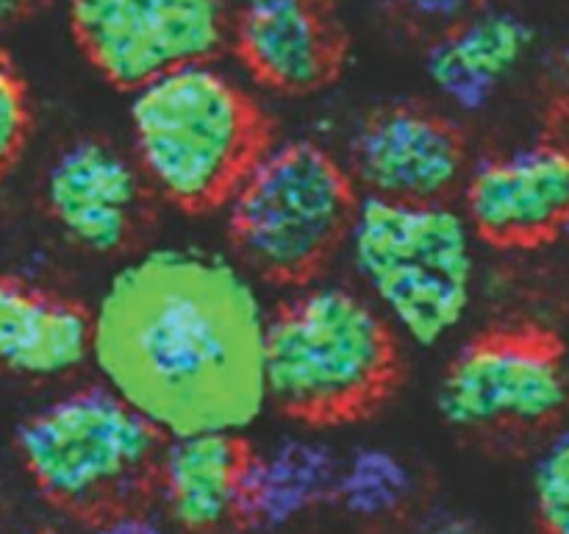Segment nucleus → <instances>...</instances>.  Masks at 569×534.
I'll return each instance as SVG.
<instances>
[{
	"mask_svg": "<svg viewBox=\"0 0 569 534\" xmlns=\"http://www.w3.org/2000/svg\"><path fill=\"white\" fill-rule=\"evenodd\" d=\"M348 170L367 195L445 204L467 178V145L448 117L420 106L372 111L350 137Z\"/></svg>",
	"mask_w": 569,
	"mask_h": 534,
	"instance_id": "1a4fd4ad",
	"label": "nucleus"
},
{
	"mask_svg": "<svg viewBox=\"0 0 569 534\" xmlns=\"http://www.w3.org/2000/svg\"><path fill=\"white\" fill-rule=\"evenodd\" d=\"M531 501L545 534H569V428L539 451L531 471Z\"/></svg>",
	"mask_w": 569,
	"mask_h": 534,
	"instance_id": "a211bd4d",
	"label": "nucleus"
},
{
	"mask_svg": "<svg viewBox=\"0 0 569 534\" xmlns=\"http://www.w3.org/2000/svg\"><path fill=\"white\" fill-rule=\"evenodd\" d=\"M248 462L250 448L242 434L167 437L153 476L164 521L187 534H214L228 523H239Z\"/></svg>",
	"mask_w": 569,
	"mask_h": 534,
	"instance_id": "ddd939ff",
	"label": "nucleus"
},
{
	"mask_svg": "<svg viewBox=\"0 0 569 534\" xmlns=\"http://www.w3.org/2000/svg\"><path fill=\"white\" fill-rule=\"evenodd\" d=\"M67 9L89 65L131 92L176 67L211 61L231 26L226 0H67Z\"/></svg>",
	"mask_w": 569,
	"mask_h": 534,
	"instance_id": "6e6552de",
	"label": "nucleus"
},
{
	"mask_svg": "<svg viewBox=\"0 0 569 534\" xmlns=\"http://www.w3.org/2000/svg\"><path fill=\"white\" fill-rule=\"evenodd\" d=\"M415 471L383 445H365L339 465L333 501L356 521H389L415 498Z\"/></svg>",
	"mask_w": 569,
	"mask_h": 534,
	"instance_id": "f3484780",
	"label": "nucleus"
},
{
	"mask_svg": "<svg viewBox=\"0 0 569 534\" xmlns=\"http://www.w3.org/2000/svg\"><path fill=\"white\" fill-rule=\"evenodd\" d=\"M48 3L50 0H0V26L22 20V17L33 14V11H39Z\"/></svg>",
	"mask_w": 569,
	"mask_h": 534,
	"instance_id": "b1692460",
	"label": "nucleus"
},
{
	"mask_svg": "<svg viewBox=\"0 0 569 534\" xmlns=\"http://www.w3.org/2000/svg\"><path fill=\"white\" fill-rule=\"evenodd\" d=\"M131 131L142 176L192 215L228 206L272 145L256 100L211 61L133 89Z\"/></svg>",
	"mask_w": 569,
	"mask_h": 534,
	"instance_id": "7ed1b4c3",
	"label": "nucleus"
},
{
	"mask_svg": "<svg viewBox=\"0 0 569 534\" xmlns=\"http://www.w3.org/2000/svg\"><path fill=\"white\" fill-rule=\"evenodd\" d=\"M44 204L72 243L92 254H114L137 228L142 178L111 145L78 139L50 165Z\"/></svg>",
	"mask_w": 569,
	"mask_h": 534,
	"instance_id": "f8f14e48",
	"label": "nucleus"
},
{
	"mask_svg": "<svg viewBox=\"0 0 569 534\" xmlns=\"http://www.w3.org/2000/svg\"><path fill=\"white\" fill-rule=\"evenodd\" d=\"M359 204L331 150L311 139L272 142L228 200V239L248 273L306 284L348 243Z\"/></svg>",
	"mask_w": 569,
	"mask_h": 534,
	"instance_id": "20e7f679",
	"label": "nucleus"
},
{
	"mask_svg": "<svg viewBox=\"0 0 569 534\" xmlns=\"http://www.w3.org/2000/svg\"><path fill=\"white\" fill-rule=\"evenodd\" d=\"M31 134V103L20 70L0 44V176L17 165Z\"/></svg>",
	"mask_w": 569,
	"mask_h": 534,
	"instance_id": "6ab92c4d",
	"label": "nucleus"
},
{
	"mask_svg": "<svg viewBox=\"0 0 569 534\" xmlns=\"http://www.w3.org/2000/svg\"><path fill=\"white\" fill-rule=\"evenodd\" d=\"M361 281L411 343H442L472 304L476 250L467 217L445 204L365 195L350 228Z\"/></svg>",
	"mask_w": 569,
	"mask_h": 534,
	"instance_id": "39448f33",
	"label": "nucleus"
},
{
	"mask_svg": "<svg viewBox=\"0 0 569 534\" xmlns=\"http://www.w3.org/2000/svg\"><path fill=\"white\" fill-rule=\"evenodd\" d=\"M92 359V315L72 300L0 276V365L28 378H53Z\"/></svg>",
	"mask_w": 569,
	"mask_h": 534,
	"instance_id": "2eb2a0df",
	"label": "nucleus"
},
{
	"mask_svg": "<svg viewBox=\"0 0 569 534\" xmlns=\"http://www.w3.org/2000/svg\"><path fill=\"white\" fill-rule=\"evenodd\" d=\"M569 370L559 337L537 326H503L459 348L439 378L437 409L456 428L539 426L561 415Z\"/></svg>",
	"mask_w": 569,
	"mask_h": 534,
	"instance_id": "0eeeda50",
	"label": "nucleus"
},
{
	"mask_svg": "<svg viewBox=\"0 0 569 534\" xmlns=\"http://www.w3.org/2000/svg\"><path fill=\"white\" fill-rule=\"evenodd\" d=\"M92 534H172V526L164 515H150L139 506H122L109 515H100Z\"/></svg>",
	"mask_w": 569,
	"mask_h": 534,
	"instance_id": "aec40b11",
	"label": "nucleus"
},
{
	"mask_svg": "<svg viewBox=\"0 0 569 534\" xmlns=\"http://www.w3.org/2000/svg\"><path fill=\"white\" fill-rule=\"evenodd\" d=\"M0 534H14V528H11L3 517H0Z\"/></svg>",
	"mask_w": 569,
	"mask_h": 534,
	"instance_id": "393cba45",
	"label": "nucleus"
},
{
	"mask_svg": "<svg viewBox=\"0 0 569 534\" xmlns=\"http://www.w3.org/2000/svg\"><path fill=\"white\" fill-rule=\"evenodd\" d=\"M342 459L317 437H283L264 451H250L242 484L239 523L256 534L283 532L333 501Z\"/></svg>",
	"mask_w": 569,
	"mask_h": 534,
	"instance_id": "dca6fc26",
	"label": "nucleus"
},
{
	"mask_svg": "<svg viewBox=\"0 0 569 534\" xmlns=\"http://www.w3.org/2000/svg\"><path fill=\"white\" fill-rule=\"evenodd\" d=\"M264 332L259 293L237 261L153 248L106 284L92 362L164 437L242 434L267 406Z\"/></svg>",
	"mask_w": 569,
	"mask_h": 534,
	"instance_id": "f257e3e1",
	"label": "nucleus"
},
{
	"mask_svg": "<svg viewBox=\"0 0 569 534\" xmlns=\"http://www.w3.org/2000/svg\"><path fill=\"white\" fill-rule=\"evenodd\" d=\"M561 237H565L567 243H569V217H567V226H565V234H561Z\"/></svg>",
	"mask_w": 569,
	"mask_h": 534,
	"instance_id": "a878e982",
	"label": "nucleus"
},
{
	"mask_svg": "<svg viewBox=\"0 0 569 534\" xmlns=\"http://www.w3.org/2000/svg\"><path fill=\"white\" fill-rule=\"evenodd\" d=\"M415 20L453 28L476 14L478 0H398Z\"/></svg>",
	"mask_w": 569,
	"mask_h": 534,
	"instance_id": "412c9836",
	"label": "nucleus"
},
{
	"mask_svg": "<svg viewBox=\"0 0 569 534\" xmlns=\"http://www.w3.org/2000/svg\"><path fill=\"white\" fill-rule=\"evenodd\" d=\"M400 382L383 312L345 287H306L267 315V404L309 426L359 421Z\"/></svg>",
	"mask_w": 569,
	"mask_h": 534,
	"instance_id": "f03ea898",
	"label": "nucleus"
},
{
	"mask_svg": "<svg viewBox=\"0 0 569 534\" xmlns=\"http://www.w3.org/2000/svg\"><path fill=\"white\" fill-rule=\"evenodd\" d=\"M533 42L537 31L526 17L509 9L476 11L428 48L426 76L450 106L478 115L520 70Z\"/></svg>",
	"mask_w": 569,
	"mask_h": 534,
	"instance_id": "4468645a",
	"label": "nucleus"
},
{
	"mask_svg": "<svg viewBox=\"0 0 569 534\" xmlns=\"http://www.w3.org/2000/svg\"><path fill=\"white\" fill-rule=\"evenodd\" d=\"M164 434L111 387H81L44 404L17 428V456L56 506L100 515L133 506L153 487Z\"/></svg>",
	"mask_w": 569,
	"mask_h": 534,
	"instance_id": "423d86ee",
	"label": "nucleus"
},
{
	"mask_svg": "<svg viewBox=\"0 0 569 534\" xmlns=\"http://www.w3.org/2000/svg\"><path fill=\"white\" fill-rule=\"evenodd\" d=\"M409 534H483V528L472 517L459 515V512L437 510L420 517Z\"/></svg>",
	"mask_w": 569,
	"mask_h": 534,
	"instance_id": "4be33fe9",
	"label": "nucleus"
},
{
	"mask_svg": "<svg viewBox=\"0 0 569 534\" xmlns=\"http://www.w3.org/2000/svg\"><path fill=\"white\" fill-rule=\"evenodd\" d=\"M472 234L498 248H537L569 217V142L542 139L478 161L465 181Z\"/></svg>",
	"mask_w": 569,
	"mask_h": 534,
	"instance_id": "9d476101",
	"label": "nucleus"
},
{
	"mask_svg": "<svg viewBox=\"0 0 569 534\" xmlns=\"http://www.w3.org/2000/svg\"><path fill=\"white\" fill-rule=\"evenodd\" d=\"M550 76H553L556 111L565 117V126L569 128V39L556 50L553 65H550Z\"/></svg>",
	"mask_w": 569,
	"mask_h": 534,
	"instance_id": "5701e85b",
	"label": "nucleus"
},
{
	"mask_svg": "<svg viewBox=\"0 0 569 534\" xmlns=\"http://www.w3.org/2000/svg\"><path fill=\"white\" fill-rule=\"evenodd\" d=\"M233 42L256 81L276 92H317L345 65V37L328 0H242Z\"/></svg>",
	"mask_w": 569,
	"mask_h": 534,
	"instance_id": "9b49d317",
	"label": "nucleus"
}]
</instances>
